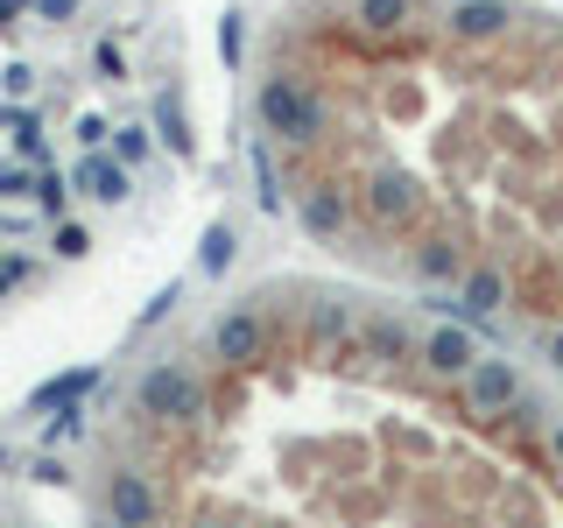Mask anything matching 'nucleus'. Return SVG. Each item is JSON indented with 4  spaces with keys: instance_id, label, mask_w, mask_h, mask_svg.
<instances>
[{
    "instance_id": "nucleus-1",
    "label": "nucleus",
    "mask_w": 563,
    "mask_h": 528,
    "mask_svg": "<svg viewBox=\"0 0 563 528\" xmlns=\"http://www.w3.org/2000/svg\"><path fill=\"white\" fill-rule=\"evenodd\" d=\"M465 324L282 282L141 366L106 528H563L550 409H493Z\"/></svg>"
},
{
    "instance_id": "nucleus-2",
    "label": "nucleus",
    "mask_w": 563,
    "mask_h": 528,
    "mask_svg": "<svg viewBox=\"0 0 563 528\" xmlns=\"http://www.w3.org/2000/svg\"><path fill=\"white\" fill-rule=\"evenodd\" d=\"M134 85L128 29L78 35V0H0V296L49 254H85L70 198H128Z\"/></svg>"
},
{
    "instance_id": "nucleus-3",
    "label": "nucleus",
    "mask_w": 563,
    "mask_h": 528,
    "mask_svg": "<svg viewBox=\"0 0 563 528\" xmlns=\"http://www.w3.org/2000/svg\"><path fill=\"white\" fill-rule=\"evenodd\" d=\"M0 528H14V521H8V515H0Z\"/></svg>"
}]
</instances>
